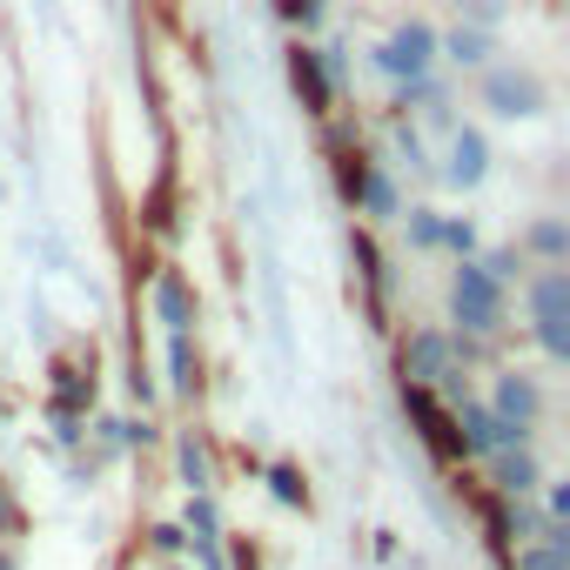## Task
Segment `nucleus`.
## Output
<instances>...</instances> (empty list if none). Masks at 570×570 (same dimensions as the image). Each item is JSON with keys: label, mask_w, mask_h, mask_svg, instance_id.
Instances as JSON below:
<instances>
[{"label": "nucleus", "mask_w": 570, "mask_h": 570, "mask_svg": "<svg viewBox=\"0 0 570 570\" xmlns=\"http://www.w3.org/2000/svg\"><path fill=\"white\" fill-rule=\"evenodd\" d=\"M450 316H456L470 336L503 330V282H497L483 262H463V268H456V282H450Z\"/></svg>", "instance_id": "f257e3e1"}, {"label": "nucleus", "mask_w": 570, "mask_h": 570, "mask_svg": "<svg viewBox=\"0 0 570 570\" xmlns=\"http://www.w3.org/2000/svg\"><path fill=\"white\" fill-rule=\"evenodd\" d=\"M543 81L530 68H483V108L503 115V121H537L543 115Z\"/></svg>", "instance_id": "f03ea898"}, {"label": "nucleus", "mask_w": 570, "mask_h": 570, "mask_svg": "<svg viewBox=\"0 0 570 570\" xmlns=\"http://www.w3.org/2000/svg\"><path fill=\"white\" fill-rule=\"evenodd\" d=\"M436 55H443V41H436V35H430L423 21H403V28H396V35H390L383 48H376V68L416 88V81L430 75V61H436Z\"/></svg>", "instance_id": "7ed1b4c3"}, {"label": "nucleus", "mask_w": 570, "mask_h": 570, "mask_svg": "<svg viewBox=\"0 0 570 570\" xmlns=\"http://www.w3.org/2000/svg\"><path fill=\"white\" fill-rule=\"evenodd\" d=\"M443 376H456V343H450L443 330H416V336L403 343V383H410V390H430V383H443Z\"/></svg>", "instance_id": "20e7f679"}, {"label": "nucleus", "mask_w": 570, "mask_h": 570, "mask_svg": "<svg viewBox=\"0 0 570 570\" xmlns=\"http://www.w3.org/2000/svg\"><path fill=\"white\" fill-rule=\"evenodd\" d=\"M456 423H463V450H476V456H497V450H523V430H510L490 403H476V396H456Z\"/></svg>", "instance_id": "39448f33"}, {"label": "nucleus", "mask_w": 570, "mask_h": 570, "mask_svg": "<svg viewBox=\"0 0 570 570\" xmlns=\"http://www.w3.org/2000/svg\"><path fill=\"white\" fill-rule=\"evenodd\" d=\"M490 175V141L476 135V128H456L450 135V161H443V181L450 188H476Z\"/></svg>", "instance_id": "423d86ee"}, {"label": "nucleus", "mask_w": 570, "mask_h": 570, "mask_svg": "<svg viewBox=\"0 0 570 570\" xmlns=\"http://www.w3.org/2000/svg\"><path fill=\"white\" fill-rule=\"evenodd\" d=\"M537 403H543V396H537V383H530V376H517V370H510V376H497V396H490V410H497L510 430H523V436H530V423H537Z\"/></svg>", "instance_id": "0eeeda50"}, {"label": "nucleus", "mask_w": 570, "mask_h": 570, "mask_svg": "<svg viewBox=\"0 0 570 570\" xmlns=\"http://www.w3.org/2000/svg\"><path fill=\"white\" fill-rule=\"evenodd\" d=\"M530 323L543 330V323H570V268H543L537 282H530Z\"/></svg>", "instance_id": "6e6552de"}, {"label": "nucleus", "mask_w": 570, "mask_h": 570, "mask_svg": "<svg viewBox=\"0 0 570 570\" xmlns=\"http://www.w3.org/2000/svg\"><path fill=\"white\" fill-rule=\"evenodd\" d=\"M289 81H296V95H303L309 108H330V75H323V55L296 48V55H289Z\"/></svg>", "instance_id": "1a4fd4ad"}, {"label": "nucleus", "mask_w": 570, "mask_h": 570, "mask_svg": "<svg viewBox=\"0 0 570 570\" xmlns=\"http://www.w3.org/2000/svg\"><path fill=\"white\" fill-rule=\"evenodd\" d=\"M543 476H537V456L530 450H497V490L503 497H530Z\"/></svg>", "instance_id": "9d476101"}, {"label": "nucleus", "mask_w": 570, "mask_h": 570, "mask_svg": "<svg viewBox=\"0 0 570 570\" xmlns=\"http://www.w3.org/2000/svg\"><path fill=\"white\" fill-rule=\"evenodd\" d=\"M523 248L543 255V262H570V222H557V215L530 222V228H523Z\"/></svg>", "instance_id": "9b49d317"}, {"label": "nucleus", "mask_w": 570, "mask_h": 570, "mask_svg": "<svg viewBox=\"0 0 570 570\" xmlns=\"http://www.w3.org/2000/svg\"><path fill=\"white\" fill-rule=\"evenodd\" d=\"M443 55H450L456 68H490V55H497V41H490L483 28H456V35H443Z\"/></svg>", "instance_id": "f8f14e48"}, {"label": "nucleus", "mask_w": 570, "mask_h": 570, "mask_svg": "<svg viewBox=\"0 0 570 570\" xmlns=\"http://www.w3.org/2000/svg\"><path fill=\"white\" fill-rule=\"evenodd\" d=\"M155 309H161V323H168L175 336H188L195 303H188V289H181V275H161V282H155Z\"/></svg>", "instance_id": "ddd939ff"}, {"label": "nucleus", "mask_w": 570, "mask_h": 570, "mask_svg": "<svg viewBox=\"0 0 570 570\" xmlns=\"http://www.w3.org/2000/svg\"><path fill=\"white\" fill-rule=\"evenodd\" d=\"M188 530H195V543H202L208 570H222V550H215V537H222V530H215V503H208V497H195V503H188Z\"/></svg>", "instance_id": "4468645a"}, {"label": "nucleus", "mask_w": 570, "mask_h": 570, "mask_svg": "<svg viewBox=\"0 0 570 570\" xmlns=\"http://www.w3.org/2000/svg\"><path fill=\"white\" fill-rule=\"evenodd\" d=\"M537 343H543V356L570 363V323H543V330H537Z\"/></svg>", "instance_id": "2eb2a0df"}, {"label": "nucleus", "mask_w": 570, "mask_h": 570, "mask_svg": "<svg viewBox=\"0 0 570 570\" xmlns=\"http://www.w3.org/2000/svg\"><path fill=\"white\" fill-rule=\"evenodd\" d=\"M463 14H470L463 28H483V35H490V28H497V14H503V0H463Z\"/></svg>", "instance_id": "dca6fc26"}, {"label": "nucleus", "mask_w": 570, "mask_h": 570, "mask_svg": "<svg viewBox=\"0 0 570 570\" xmlns=\"http://www.w3.org/2000/svg\"><path fill=\"white\" fill-rule=\"evenodd\" d=\"M410 235H416L423 248H436V242H443V222H436L430 208H416V215H410Z\"/></svg>", "instance_id": "f3484780"}, {"label": "nucleus", "mask_w": 570, "mask_h": 570, "mask_svg": "<svg viewBox=\"0 0 570 570\" xmlns=\"http://www.w3.org/2000/svg\"><path fill=\"white\" fill-rule=\"evenodd\" d=\"M443 242H450V248L470 262V248H476V228H470V222H443Z\"/></svg>", "instance_id": "a211bd4d"}, {"label": "nucleus", "mask_w": 570, "mask_h": 570, "mask_svg": "<svg viewBox=\"0 0 570 570\" xmlns=\"http://www.w3.org/2000/svg\"><path fill=\"white\" fill-rule=\"evenodd\" d=\"M175 390H195V356H188V336H175Z\"/></svg>", "instance_id": "6ab92c4d"}, {"label": "nucleus", "mask_w": 570, "mask_h": 570, "mask_svg": "<svg viewBox=\"0 0 570 570\" xmlns=\"http://www.w3.org/2000/svg\"><path fill=\"white\" fill-rule=\"evenodd\" d=\"M181 470H188V490H208V463H202V450H195V443L181 450Z\"/></svg>", "instance_id": "aec40b11"}, {"label": "nucleus", "mask_w": 570, "mask_h": 570, "mask_svg": "<svg viewBox=\"0 0 570 570\" xmlns=\"http://www.w3.org/2000/svg\"><path fill=\"white\" fill-rule=\"evenodd\" d=\"M550 523H570V483H550Z\"/></svg>", "instance_id": "412c9836"}, {"label": "nucleus", "mask_w": 570, "mask_h": 570, "mask_svg": "<svg viewBox=\"0 0 570 570\" xmlns=\"http://www.w3.org/2000/svg\"><path fill=\"white\" fill-rule=\"evenodd\" d=\"M275 497H282V503H303V483H296V470H275Z\"/></svg>", "instance_id": "4be33fe9"}]
</instances>
